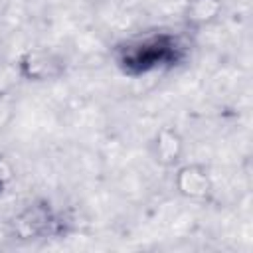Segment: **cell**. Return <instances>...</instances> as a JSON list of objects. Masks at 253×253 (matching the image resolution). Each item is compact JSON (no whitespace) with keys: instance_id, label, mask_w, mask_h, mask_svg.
<instances>
[{"instance_id":"6da1fadb","label":"cell","mask_w":253,"mask_h":253,"mask_svg":"<svg viewBox=\"0 0 253 253\" xmlns=\"http://www.w3.org/2000/svg\"><path fill=\"white\" fill-rule=\"evenodd\" d=\"M18 69L30 81H51L63 75L65 59L49 49H30L20 57Z\"/></svg>"},{"instance_id":"7a4b0ae2","label":"cell","mask_w":253,"mask_h":253,"mask_svg":"<svg viewBox=\"0 0 253 253\" xmlns=\"http://www.w3.org/2000/svg\"><path fill=\"white\" fill-rule=\"evenodd\" d=\"M53 223L55 219H53L51 210L45 204H34L22 210L14 217L12 227L18 239H38V237L51 233Z\"/></svg>"},{"instance_id":"3957f363","label":"cell","mask_w":253,"mask_h":253,"mask_svg":"<svg viewBox=\"0 0 253 253\" xmlns=\"http://www.w3.org/2000/svg\"><path fill=\"white\" fill-rule=\"evenodd\" d=\"M174 186L188 200H206L211 194V178L204 164L190 162L176 170Z\"/></svg>"},{"instance_id":"277c9868","label":"cell","mask_w":253,"mask_h":253,"mask_svg":"<svg viewBox=\"0 0 253 253\" xmlns=\"http://www.w3.org/2000/svg\"><path fill=\"white\" fill-rule=\"evenodd\" d=\"M150 150H152V158L160 166L164 168L178 166L184 154V138L174 126H162L154 134Z\"/></svg>"},{"instance_id":"5b68a950","label":"cell","mask_w":253,"mask_h":253,"mask_svg":"<svg viewBox=\"0 0 253 253\" xmlns=\"http://www.w3.org/2000/svg\"><path fill=\"white\" fill-rule=\"evenodd\" d=\"M221 12V0H188L184 6V22L194 30H202L217 22Z\"/></svg>"},{"instance_id":"8992f818","label":"cell","mask_w":253,"mask_h":253,"mask_svg":"<svg viewBox=\"0 0 253 253\" xmlns=\"http://www.w3.org/2000/svg\"><path fill=\"white\" fill-rule=\"evenodd\" d=\"M10 178H12V168H10V164L4 162V160H0V192H2V188L10 182Z\"/></svg>"}]
</instances>
